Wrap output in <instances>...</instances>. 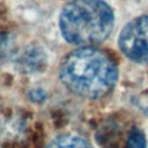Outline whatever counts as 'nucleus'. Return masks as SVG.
<instances>
[{"label": "nucleus", "instance_id": "obj_3", "mask_svg": "<svg viewBox=\"0 0 148 148\" xmlns=\"http://www.w3.org/2000/svg\"><path fill=\"white\" fill-rule=\"evenodd\" d=\"M118 45L130 60L148 65V15L128 22L119 34Z\"/></svg>", "mask_w": 148, "mask_h": 148}, {"label": "nucleus", "instance_id": "obj_5", "mask_svg": "<svg viewBox=\"0 0 148 148\" xmlns=\"http://www.w3.org/2000/svg\"><path fill=\"white\" fill-rule=\"evenodd\" d=\"M47 148H92L83 138L73 134H64L56 138Z\"/></svg>", "mask_w": 148, "mask_h": 148}, {"label": "nucleus", "instance_id": "obj_7", "mask_svg": "<svg viewBox=\"0 0 148 148\" xmlns=\"http://www.w3.org/2000/svg\"><path fill=\"white\" fill-rule=\"evenodd\" d=\"M126 148H147V139L142 130L133 127L127 136Z\"/></svg>", "mask_w": 148, "mask_h": 148}, {"label": "nucleus", "instance_id": "obj_6", "mask_svg": "<svg viewBox=\"0 0 148 148\" xmlns=\"http://www.w3.org/2000/svg\"><path fill=\"white\" fill-rule=\"evenodd\" d=\"M14 38L9 34L0 32V65H2L14 52Z\"/></svg>", "mask_w": 148, "mask_h": 148}, {"label": "nucleus", "instance_id": "obj_2", "mask_svg": "<svg viewBox=\"0 0 148 148\" xmlns=\"http://www.w3.org/2000/svg\"><path fill=\"white\" fill-rule=\"evenodd\" d=\"M113 25V12L103 0H73L59 17L61 35L74 45L99 44L110 36Z\"/></svg>", "mask_w": 148, "mask_h": 148}, {"label": "nucleus", "instance_id": "obj_1", "mask_svg": "<svg viewBox=\"0 0 148 148\" xmlns=\"http://www.w3.org/2000/svg\"><path fill=\"white\" fill-rule=\"evenodd\" d=\"M60 79L75 95L101 98L114 88L118 69L111 58L95 47H80L71 52L61 64Z\"/></svg>", "mask_w": 148, "mask_h": 148}, {"label": "nucleus", "instance_id": "obj_4", "mask_svg": "<svg viewBox=\"0 0 148 148\" xmlns=\"http://www.w3.org/2000/svg\"><path fill=\"white\" fill-rule=\"evenodd\" d=\"M15 65L22 73H38L46 65V54L39 46L29 45L15 56Z\"/></svg>", "mask_w": 148, "mask_h": 148}]
</instances>
